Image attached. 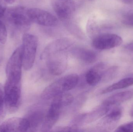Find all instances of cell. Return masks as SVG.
Returning <instances> with one entry per match:
<instances>
[{
  "instance_id": "6da1fadb",
  "label": "cell",
  "mask_w": 133,
  "mask_h": 132,
  "mask_svg": "<svg viewBox=\"0 0 133 132\" xmlns=\"http://www.w3.org/2000/svg\"><path fill=\"white\" fill-rule=\"evenodd\" d=\"M70 43L66 39L58 40L51 43L45 49L44 56L47 57L48 67L53 75H60L66 69L67 60L64 50Z\"/></svg>"
},
{
  "instance_id": "7a4b0ae2",
  "label": "cell",
  "mask_w": 133,
  "mask_h": 132,
  "mask_svg": "<svg viewBox=\"0 0 133 132\" xmlns=\"http://www.w3.org/2000/svg\"><path fill=\"white\" fill-rule=\"evenodd\" d=\"M79 77L72 74L62 77L47 87L41 94L44 99H50L74 88L78 83Z\"/></svg>"
},
{
  "instance_id": "3957f363",
  "label": "cell",
  "mask_w": 133,
  "mask_h": 132,
  "mask_svg": "<svg viewBox=\"0 0 133 132\" xmlns=\"http://www.w3.org/2000/svg\"><path fill=\"white\" fill-rule=\"evenodd\" d=\"M38 45V39L32 34L25 33L22 38L23 66L25 70L32 68L34 64Z\"/></svg>"
},
{
  "instance_id": "277c9868",
  "label": "cell",
  "mask_w": 133,
  "mask_h": 132,
  "mask_svg": "<svg viewBox=\"0 0 133 132\" xmlns=\"http://www.w3.org/2000/svg\"><path fill=\"white\" fill-rule=\"evenodd\" d=\"M4 88L5 105L9 111H15L21 102V81L7 79Z\"/></svg>"
},
{
  "instance_id": "5b68a950",
  "label": "cell",
  "mask_w": 133,
  "mask_h": 132,
  "mask_svg": "<svg viewBox=\"0 0 133 132\" xmlns=\"http://www.w3.org/2000/svg\"><path fill=\"white\" fill-rule=\"evenodd\" d=\"M27 10L28 9L22 6L10 9L7 12L9 22L19 31L25 32L28 30L32 22L28 15Z\"/></svg>"
},
{
  "instance_id": "8992f818",
  "label": "cell",
  "mask_w": 133,
  "mask_h": 132,
  "mask_svg": "<svg viewBox=\"0 0 133 132\" xmlns=\"http://www.w3.org/2000/svg\"><path fill=\"white\" fill-rule=\"evenodd\" d=\"M23 66L22 46L15 50L9 58L5 69L7 78L21 80Z\"/></svg>"
},
{
  "instance_id": "52a82bcc",
  "label": "cell",
  "mask_w": 133,
  "mask_h": 132,
  "mask_svg": "<svg viewBox=\"0 0 133 132\" xmlns=\"http://www.w3.org/2000/svg\"><path fill=\"white\" fill-rule=\"evenodd\" d=\"M27 13L32 22L47 27H54L58 24V20L50 12L37 8L28 9Z\"/></svg>"
},
{
  "instance_id": "ba28073f",
  "label": "cell",
  "mask_w": 133,
  "mask_h": 132,
  "mask_svg": "<svg viewBox=\"0 0 133 132\" xmlns=\"http://www.w3.org/2000/svg\"><path fill=\"white\" fill-rule=\"evenodd\" d=\"M122 37L112 33H103L94 38L92 44L94 47L101 50L110 49L119 46L122 43Z\"/></svg>"
},
{
  "instance_id": "9c48e42d",
  "label": "cell",
  "mask_w": 133,
  "mask_h": 132,
  "mask_svg": "<svg viewBox=\"0 0 133 132\" xmlns=\"http://www.w3.org/2000/svg\"><path fill=\"white\" fill-rule=\"evenodd\" d=\"M52 5L55 12L62 21L69 19L75 11V3L73 0H53Z\"/></svg>"
},
{
  "instance_id": "30bf717a",
  "label": "cell",
  "mask_w": 133,
  "mask_h": 132,
  "mask_svg": "<svg viewBox=\"0 0 133 132\" xmlns=\"http://www.w3.org/2000/svg\"><path fill=\"white\" fill-rule=\"evenodd\" d=\"M30 128L27 119L17 117L9 119L0 125V132H25Z\"/></svg>"
},
{
  "instance_id": "8fae6325",
  "label": "cell",
  "mask_w": 133,
  "mask_h": 132,
  "mask_svg": "<svg viewBox=\"0 0 133 132\" xmlns=\"http://www.w3.org/2000/svg\"><path fill=\"white\" fill-rule=\"evenodd\" d=\"M62 108L54 104L51 105L46 118L43 123L42 129L46 131L50 129L57 121Z\"/></svg>"
},
{
  "instance_id": "7c38bea8",
  "label": "cell",
  "mask_w": 133,
  "mask_h": 132,
  "mask_svg": "<svg viewBox=\"0 0 133 132\" xmlns=\"http://www.w3.org/2000/svg\"><path fill=\"white\" fill-rule=\"evenodd\" d=\"M133 96L132 91H126L117 93L108 98L103 103V105L111 107L113 105L120 104L130 99Z\"/></svg>"
},
{
  "instance_id": "4fadbf2b",
  "label": "cell",
  "mask_w": 133,
  "mask_h": 132,
  "mask_svg": "<svg viewBox=\"0 0 133 132\" xmlns=\"http://www.w3.org/2000/svg\"><path fill=\"white\" fill-rule=\"evenodd\" d=\"M133 85V77H127V78L122 79L118 82L106 88L102 91V94H108L114 91L128 87Z\"/></svg>"
},
{
  "instance_id": "5bb4252c",
  "label": "cell",
  "mask_w": 133,
  "mask_h": 132,
  "mask_svg": "<svg viewBox=\"0 0 133 132\" xmlns=\"http://www.w3.org/2000/svg\"><path fill=\"white\" fill-rule=\"evenodd\" d=\"M75 53L78 58L84 63L90 64L95 62L97 56L93 51L86 49H77L75 50Z\"/></svg>"
},
{
  "instance_id": "9a60e30c",
  "label": "cell",
  "mask_w": 133,
  "mask_h": 132,
  "mask_svg": "<svg viewBox=\"0 0 133 132\" xmlns=\"http://www.w3.org/2000/svg\"><path fill=\"white\" fill-rule=\"evenodd\" d=\"M123 114L122 108L121 107H116L113 108L105 117L106 122L111 128H113L117 125Z\"/></svg>"
},
{
  "instance_id": "2e32d148",
  "label": "cell",
  "mask_w": 133,
  "mask_h": 132,
  "mask_svg": "<svg viewBox=\"0 0 133 132\" xmlns=\"http://www.w3.org/2000/svg\"><path fill=\"white\" fill-rule=\"evenodd\" d=\"M73 100L74 97L72 95L68 93H64L54 97L51 103L63 108L64 107L71 104Z\"/></svg>"
},
{
  "instance_id": "e0dca14e",
  "label": "cell",
  "mask_w": 133,
  "mask_h": 132,
  "mask_svg": "<svg viewBox=\"0 0 133 132\" xmlns=\"http://www.w3.org/2000/svg\"><path fill=\"white\" fill-rule=\"evenodd\" d=\"M87 83L90 85H96L101 79V74L95 70L91 69L88 71L85 76Z\"/></svg>"
},
{
  "instance_id": "ac0fdd59",
  "label": "cell",
  "mask_w": 133,
  "mask_h": 132,
  "mask_svg": "<svg viewBox=\"0 0 133 132\" xmlns=\"http://www.w3.org/2000/svg\"><path fill=\"white\" fill-rule=\"evenodd\" d=\"M43 115L40 112L33 113L28 119H27L30 125V128H35L39 125L43 119Z\"/></svg>"
},
{
  "instance_id": "d6986e66",
  "label": "cell",
  "mask_w": 133,
  "mask_h": 132,
  "mask_svg": "<svg viewBox=\"0 0 133 132\" xmlns=\"http://www.w3.org/2000/svg\"><path fill=\"white\" fill-rule=\"evenodd\" d=\"M5 104L4 88L0 83V122L1 121L4 112V105Z\"/></svg>"
},
{
  "instance_id": "ffe728a7",
  "label": "cell",
  "mask_w": 133,
  "mask_h": 132,
  "mask_svg": "<svg viewBox=\"0 0 133 132\" xmlns=\"http://www.w3.org/2000/svg\"><path fill=\"white\" fill-rule=\"evenodd\" d=\"M8 33L5 25L0 21V43L5 44L7 41Z\"/></svg>"
},
{
  "instance_id": "44dd1931",
  "label": "cell",
  "mask_w": 133,
  "mask_h": 132,
  "mask_svg": "<svg viewBox=\"0 0 133 132\" xmlns=\"http://www.w3.org/2000/svg\"><path fill=\"white\" fill-rule=\"evenodd\" d=\"M116 132H133V122L122 125L117 128Z\"/></svg>"
},
{
  "instance_id": "7402d4cb",
  "label": "cell",
  "mask_w": 133,
  "mask_h": 132,
  "mask_svg": "<svg viewBox=\"0 0 133 132\" xmlns=\"http://www.w3.org/2000/svg\"><path fill=\"white\" fill-rule=\"evenodd\" d=\"M122 22L126 25L133 26V13L128 14L124 16Z\"/></svg>"
},
{
  "instance_id": "603a6c76",
  "label": "cell",
  "mask_w": 133,
  "mask_h": 132,
  "mask_svg": "<svg viewBox=\"0 0 133 132\" xmlns=\"http://www.w3.org/2000/svg\"><path fill=\"white\" fill-rule=\"evenodd\" d=\"M57 131L62 132L76 131V130H75V129L69 128V127H60L59 128H58Z\"/></svg>"
},
{
  "instance_id": "cb8c5ba5",
  "label": "cell",
  "mask_w": 133,
  "mask_h": 132,
  "mask_svg": "<svg viewBox=\"0 0 133 132\" xmlns=\"http://www.w3.org/2000/svg\"><path fill=\"white\" fill-rule=\"evenodd\" d=\"M6 9L5 6L0 4V18L4 15Z\"/></svg>"
},
{
  "instance_id": "d4e9b609",
  "label": "cell",
  "mask_w": 133,
  "mask_h": 132,
  "mask_svg": "<svg viewBox=\"0 0 133 132\" xmlns=\"http://www.w3.org/2000/svg\"><path fill=\"white\" fill-rule=\"evenodd\" d=\"M125 48L130 51H133V42L127 45L126 46Z\"/></svg>"
},
{
  "instance_id": "484cf974",
  "label": "cell",
  "mask_w": 133,
  "mask_h": 132,
  "mask_svg": "<svg viewBox=\"0 0 133 132\" xmlns=\"http://www.w3.org/2000/svg\"><path fill=\"white\" fill-rule=\"evenodd\" d=\"M4 1L6 3H8V4H12L15 2L16 0H4Z\"/></svg>"
},
{
  "instance_id": "4316f807",
  "label": "cell",
  "mask_w": 133,
  "mask_h": 132,
  "mask_svg": "<svg viewBox=\"0 0 133 132\" xmlns=\"http://www.w3.org/2000/svg\"><path fill=\"white\" fill-rule=\"evenodd\" d=\"M130 115H131V116H132V117H133V107L132 108V109H131V111H130Z\"/></svg>"
}]
</instances>
